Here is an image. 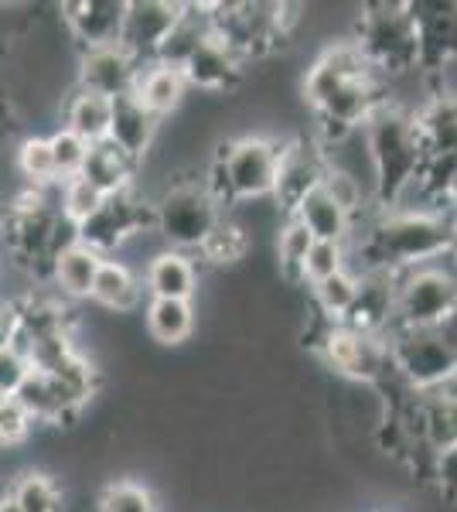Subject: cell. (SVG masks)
<instances>
[{"label": "cell", "instance_id": "1", "mask_svg": "<svg viewBox=\"0 0 457 512\" xmlns=\"http://www.w3.org/2000/svg\"><path fill=\"white\" fill-rule=\"evenodd\" d=\"M362 134L372 158V171H376V202L386 205V209H396L403 202V195L413 185H420L423 164H427L413 110L386 99L362 123Z\"/></svg>", "mask_w": 457, "mask_h": 512}, {"label": "cell", "instance_id": "2", "mask_svg": "<svg viewBox=\"0 0 457 512\" xmlns=\"http://www.w3.org/2000/svg\"><path fill=\"white\" fill-rule=\"evenodd\" d=\"M454 216L440 209H386L369 233L372 267L410 270L451 253Z\"/></svg>", "mask_w": 457, "mask_h": 512}, {"label": "cell", "instance_id": "3", "mask_svg": "<svg viewBox=\"0 0 457 512\" xmlns=\"http://www.w3.org/2000/svg\"><path fill=\"white\" fill-rule=\"evenodd\" d=\"M355 48L382 79L420 69V35L406 0H369L355 24Z\"/></svg>", "mask_w": 457, "mask_h": 512}, {"label": "cell", "instance_id": "4", "mask_svg": "<svg viewBox=\"0 0 457 512\" xmlns=\"http://www.w3.org/2000/svg\"><path fill=\"white\" fill-rule=\"evenodd\" d=\"M287 140H273L260 134H246L236 140H219L215 144V161L209 168L212 178H205L209 192L219 202H256V198L273 195L277 185L280 147Z\"/></svg>", "mask_w": 457, "mask_h": 512}, {"label": "cell", "instance_id": "5", "mask_svg": "<svg viewBox=\"0 0 457 512\" xmlns=\"http://www.w3.org/2000/svg\"><path fill=\"white\" fill-rule=\"evenodd\" d=\"M393 369L413 393H430L457 376V315L437 328H393Z\"/></svg>", "mask_w": 457, "mask_h": 512}, {"label": "cell", "instance_id": "6", "mask_svg": "<svg viewBox=\"0 0 457 512\" xmlns=\"http://www.w3.org/2000/svg\"><path fill=\"white\" fill-rule=\"evenodd\" d=\"M154 233L168 250H202L209 233L222 219V202L205 181H171L154 198Z\"/></svg>", "mask_w": 457, "mask_h": 512}, {"label": "cell", "instance_id": "7", "mask_svg": "<svg viewBox=\"0 0 457 512\" xmlns=\"http://www.w3.org/2000/svg\"><path fill=\"white\" fill-rule=\"evenodd\" d=\"M314 352L324 359V366L352 383L386 386V379L396 376L389 338L379 332H362L345 321H328L318 332Z\"/></svg>", "mask_w": 457, "mask_h": 512}, {"label": "cell", "instance_id": "8", "mask_svg": "<svg viewBox=\"0 0 457 512\" xmlns=\"http://www.w3.org/2000/svg\"><path fill=\"white\" fill-rule=\"evenodd\" d=\"M457 315V274L440 263H423L396 274L393 328H437Z\"/></svg>", "mask_w": 457, "mask_h": 512}, {"label": "cell", "instance_id": "9", "mask_svg": "<svg viewBox=\"0 0 457 512\" xmlns=\"http://www.w3.org/2000/svg\"><path fill=\"white\" fill-rule=\"evenodd\" d=\"M147 229H154V205L144 202L137 188H130V192L120 195H106V202L93 216L76 226V243L106 260Z\"/></svg>", "mask_w": 457, "mask_h": 512}, {"label": "cell", "instance_id": "10", "mask_svg": "<svg viewBox=\"0 0 457 512\" xmlns=\"http://www.w3.org/2000/svg\"><path fill=\"white\" fill-rule=\"evenodd\" d=\"M382 103H386V82H382V76H376V72L338 86L335 93L314 110L321 120L324 140H338V137L352 134V130H359Z\"/></svg>", "mask_w": 457, "mask_h": 512}, {"label": "cell", "instance_id": "11", "mask_svg": "<svg viewBox=\"0 0 457 512\" xmlns=\"http://www.w3.org/2000/svg\"><path fill=\"white\" fill-rule=\"evenodd\" d=\"M181 18L178 0H127L123 11V31H120V48L130 52L140 65L154 62L161 41L168 38L174 21Z\"/></svg>", "mask_w": 457, "mask_h": 512}, {"label": "cell", "instance_id": "12", "mask_svg": "<svg viewBox=\"0 0 457 512\" xmlns=\"http://www.w3.org/2000/svg\"><path fill=\"white\" fill-rule=\"evenodd\" d=\"M137 72L140 62L130 52H123L120 45L89 48V52H79L76 86L103 99H120L134 93Z\"/></svg>", "mask_w": 457, "mask_h": 512}, {"label": "cell", "instance_id": "13", "mask_svg": "<svg viewBox=\"0 0 457 512\" xmlns=\"http://www.w3.org/2000/svg\"><path fill=\"white\" fill-rule=\"evenodd\" d=\"M420 35V69H447L457 62V0H417L410 4Z\"/></svg>", "mask_w": 457, "mask_h": 512}, {"label": "cell", "instance_id": "14", "mask_svg": "<svg viewBox=\"0 0 457 512\" xmlns=\"http://www.w3.org/2000/svg\"><path fill=\"white\" fill-rule=\"evenodd\" d=\"M58 11H62L69 38L79 45V52L120 45L127 0H69Z\"/></svg>", "mask_w": 457, "mask_h": 512}, {"label": "cell", "instance_id": "15", "mask_svg": "<svg viewBox=\"0 0 457 512\" xmlns=\"http://www.w3.org/2000/svg\"><path fill=\"white\" fill-rule=\"evenodd\" d=\"M362 76H372V65L362 59V52L355 48V41H338V45L324 48L321 59L314 62L304 76L307 106L318 110V106L335 93L338 86H345V82H352V79H362Z\"/></svg>", "mask_w": 457, "mask_h": 512}, {"label": "cell", "instance_id": "16", "mask_svg": "<svg viewBox=\"0 0 457 512\" xmlns=\"http://www.w3.org/2000/svg\"><path fill=\"white\" fill-rule=\"evenodd\" d=\"M243 65H246L243 55H236L219 35H212L185 65H181V76H185L188 89H202V93H232L246 76Z\"/></svg>", "mask_w": 457, "mask_h": 512}, {"label": "cell", "instance_id": "17", "mask_svg": "<svg viewBox=\"0 0 457 512\" xmlns=\"http://www.w3.org/2000/svg\"><path fill=\"white\" fill-rule=\"evenodd\" d=\"M324 175V158L321 151L307 147L304 140H287L280 147V164H277V185H273V198L277 205H284L287 216L297 209V202L321 185Z\"/></svg>", "mask_w": 457, "mask_h": 512}, {"label": "cell", "instance_id": "18", "mask_svg": "<svg viewBox=\"0 0 457 512\" xmlns=\"http://www.w3.org/2000/svg\"><path fill=\"white\" fill-rule=\"evenodd\" d=\"M161 134V120L151 117L134 96H120L113 99V113H110V140L113 147H120L127 158H134L137 164H144L147 154L154 151V140Z\"/></svg>", "mask_w": 457, "mask_h": 512}, {"label": "cell", "instance_id": "19", "mask_svg": "<svg viewBox=\"0 0 457 512\" xmlns=\"http://www.w3.org/2000/svg\"><path fill=\"white\" fill-rule=\"evenodd\" d=\"M212 35H215L212 4H181V18L174 21L168 38L161 41L154 62L171 65V69H181V65H185Z\"/></svg>", "mask_w": 457, "mask_h": 512}, {"label": "cell", "instance_id": "20", "mask_svg": "<svg viewBox=\"0 0 457 512\" xmlns=\"http://www.w3.org/2000/svg\"><path fill=\"white\" fill-rule=\"evenodd\" d=\"M144 287L151 297H161V301H191L198 291V267L188 253L181 250H157L147 263L144 274Z\"/></svg>", "mask_w": 457, "mask_h": 512}, {"label": "cell", "instance_id": "21", "mask_svg": "<svg viewBox=\"0 0 457 512\" xmlns=\"http://www.w3.org/2000/svg\"><path fill=\"white\" fill-rule=\"evenodd\" d=\"M130 96H134L151 117L164 120L181 110V103H185V96H188V82L181 76V69H171V65H161V62H147V65H140L134 93Z\"/></svg>", "mask_w": 457, "mask_h": 512}, {"label": "cell", "instance_id": "22", "mask_svg": "<svg viewBox=\"0 0 457 512\" xmlns=\"http://www.w3.org/2000/svg\"><path fill=\"white\" fill-rule=\"evenodd\" d=\"M137 171H140V164L134 158H127L110 140H99V144L89 147L86 164H82L79 175L93 188H99L103 195H120L137 185Z\"/></svg>", "mask_w": 457, "mask_h": 512}, {"label": "cell", "instance_id": "23", "mask_svg": "<svg viewBox=\"0 0 457 512\" xmlns=\"http://www.w3.org/2000/svg\"><path fill=\"white\" fill-rule=\"evenodd\" d=\"M110 113H113V99L86 93L79 86H72L62 99V127L69 134H76L79 140H86L89 147L106 140V134H110Z\"/></svg>", "mask_w": 457, "mask_h": 512}, {"label": "cell", "instance_id": "24", "mask_svg": "<svg viewBox=\"0 0 457 512\" xmlns=\"http://www.w3.org/2000/svg\"><path fill=\"white\" fill-rule=\"evenodd\" d=\"M140 291H144V280L130 270V263L116 260V256H106V260L99 263V274H96L89 301L113 311V315H130L140 304Z\"/></svg>", "mask_w": 457, "mask_h": 512}, {"label": "cell", "instance_id": "25", "mask_svg": "<svg viewBox=\"0 0 457 512\" xmlns=\"http://www.w3.org/2000/svg\"><path fill=\"white\" fill-rule=\"evenodd\" d=\"M290 216L301 222L314 239H324V243H342V246L348 243L352 226H355V219L348 216L345 209H338V205L321 192V185L311 188V192L297 202V209L290 212Z\"/></svg>", "mask_w": 457, "mask_h": 512}, {"label": "cell", "instance_id": "26", "mask_svg": "<svg viewBox=\"0 0 457 512\" xmlns=\"http://www.w3.org/2000/svg\"><path fill=\"white\" fill-rule=\"evenodd\" d=\"M99 263H103V256H96L93 250H86V246L72 243L52 260L48 277H52V284L58 287L62 297H69V301H82V297H86L89 301L96 274H99Z\"/></svg>", "mask_w": 457, "mask_h": 512}, {"label": "cell", "instance_id": "27", "mask_svg": "<svg viewBox=\"0 0 457 512\" xmlns=\"http://www.w3.org/2000/svg\"><path fill=\"white\" fill-rule=\"evenodd\" d=\"M147 321V335L154 338L164 349H174V345H185L191 335H195L198 315L191 301H161V297H151L144 311Z\"/></svg>", "mask_w": 457, "mask_h": 512}, {"label": "cell", "instance_id": "28", "mask_svg": "<svg viewBox=\"0 0 457 512\" xmlns=\"http://www.w3.org/2000/svg\"><path fill=\"white\" fill-rule=\"evenodd\" d=\"M7 495L21 512H62V489L55 485L52 475L35 472V468L11 478Z\"/></svg>", "mask_w": 457, "mask_h": 512}, {"label": "cell", "instance_id": "29", "mask_svg": "<svg viewBox=\"0 0 457 512\" xmlns=\"http://www.w3.org/2000/svg\"><path fill=\"white\" fill-rule=\"evenodd\" d=\"M14 171L24 178V188H52V185H58L48 137H38V134L24 137L18 144V151H14Z\"/></svg>", "mask_w": 457, "mask_h": 512}, {"label": "cell", "instance_id": "30", "mask_svg": "<svg viewBox=\"0 0 457 512\" xmlns=\"http://www.w3.org/2000/svg\"><path fill=\"white\" fill-rule=\"evenodd\" d=\"M359 297V274L355 270H342V274L314 284V304L328 321H345L355 308Z\"/></svg>", "mask_w": 457, "mask_h": 512}, {"label": "cell", "instance_id": "31", "mask_svg": "<svg viewBox=\"0 0 457 512\" xmlns=\"http://www.w3.org/2000/svg\"><path fill=\"white\" fill-rule=\"evenodd\" d=\"M249 233H246V226H239L236 219H226L222 216L219 219V226L212 229L209 239L202 243V253L209 263H219V267H226V263H236V260H243V256L249 253Z\"/></svg>", "mask_w": 457, "mask_h": 512}, {"label": "cell", "instance_id": "32", "mask_svg": "<svg viewBox=\"0 0 457 512\" xmlns=\"http://www.w3.org/2000/svg\"><path fill=\"white\" fill-rule=\"evenodd\" d=\"M103 202H106V195L89 185L82 175L58 181V212H62V219H69L72 226H82Z\"/></svg>", "mask_w": 457, "mask_h": 512}, {"label": "cell", "instance_id": "33", "mask_svg": "<svg viewBox=\"0 0 457 512\" xmlns=\"http://www.w3.org/2000/svg\"><path fill=\"white\" fill-rule=\"evenodd\" d=\"M314 246V236L297 222L294 216H287V222L280 226V236H277V260H280V274L287 280H301V270H304V260H307V250Z\"/></svg>", "mask_w": 457, "mask_h": 512}, {"label": "cell", "instance_id": "34", "mask_svg": "<svg viewBox=\"0 0 457 512\" xmlns=\"http://www.w3.org/2000/svg\"><path fill=\"white\" fill-rule=\"evenodd\" d=\"M99 512H157V502L147 485L120 478L110 482L99 495Z\"/></svg>", "mask_w": 457, "mask_h": 512}, {"label": "cell", "instance_id": "35", "mask_svg": "<svg viewBox=\"0 0 457 512\" xmlns=\"http://www.w3.org/2000/svg\"><path fill=\"white\" fill-rule=\"evenodd\" d=\"M321 192L328 195L338 209H345L352 219L359 216L365 209V202L372 198L362 181H355L352 175H345V171H338V168H328V164H324V175H321Z\"/></svg>", "mask_w": 457, "mask_h": 512}, {"label": "cell", "instance_id": "36", "mask_svg": "<svg viewBox=\"0 0 457 512\" xmlns=\"http://www.w3.org/2000/svg\"><path fill=\"white\" fill-rule=\"evenodd\" d=\"M348 270V250L342 243H324V239H314V246L307 250V260H304V270H301V280L307 284H321V280L342 274Z\"/></svg>", "mask_w": 457, "mask_h": 512}, {"label": "cell", "instance_id": "37", "mask_svg": "<svg viewBox=\"0 0 457 512\" xmlns=\"http://www.w3.org/2000/svg\"><path fill=\"white\" fill-rule=\"evenodd\" d=\"M48 147H52V161H55L58 181L76 178L82 171V164H86V154H89L86 140H79L76 134H69L65 127H58L55 134H48Z\"/></svg>", "mask_w": 457, "mask_h": 512}, {"label": "cell", "instance_id": "38", "mask_svg": "<svg viewBox=\"0 0 457 512\" xmlns=\"http://www.w3.org/2000/svg\"><path fill=\"white\" fill-rule=\"evenodd\" d=\"M28 376H31L28 355H24L14 342L4 345V349H0V400H14Z\"/></svg>", "mask_w": 457, "mask_h": 512}, {"label": "cell", "instance_id": "39", "mask_svg": "<svg viewBox=\"0 0 457 512\" xmlns=\"http://www.w3.org/2000/svg\"><path fill=\"white\" fill-rule=\"evenodd\" d=\"M31 420L24 417V410L14 400H0V451L21 448L31 437Z\"/></svg>", "mask_w": 457, "mask_h": 512}, {"label": "cell", "instance_id": "40", "mask_svg": "<svg viewBox=\"0 0 457 512\" xmlns=\"http://www.w3.org/2000/svg\"><path fill=\"white\" fill-rule=\"evenodd\" d=\"M430 475L437 478L440 492H444L447 499H454V502H457V444H454L451 451L437 454V458H434V468H430Z\"/></svg>", "mask_w": 457, "mask_h": 512}, {"label": "cell", "instance_id": "41", "mask_svg": "<svg viewBox=\"0 0 457 512\" xmlns=\"http://www.w3.org/2000/svg\"><path fill=\"white\" fill-rule=\"evenodd\" d=\"M14 338V301H0V349Z\"/></svg>", "mask_w": 457, "mask_h": 512}, {"label": "cell", "instance_id": "42", "mask_svg": "<svg viewBox=\"0 0 457 512\" xmlns=\"http://www.w3.org/2000/svg\"><path fill=\"white\" fill-rule=\"evenodd\" d=\"M440 198H444V202H451L454 209H457V168L451 171V178H447V185H444V192H440Z\"/></svg>", "mask_w": 457, "mask_h": 512}, {"label": "cell", "instance_id": "43", "mask_svg": "<svg viewBox=\"0 0 457 512\" xmlns=\"http://www.w3.org/2000/svg\"><path fill=\"white\" fill-rule=\"evenodd\" d=\"M4 110H7V96H0V144H4V137L11 134V127H4Z\"/></svg>", "mask_w": 457, "mask_h": 512}, {"label": "cell", "instance_id": "44", "mask_svg": "<svg viewBox=\"0 0 457 512\" xmlns=\"http://www.w3.org/2000/svg\"><path fill=\"white\" fill-rule=\"evenodd\" d=\"M0 512H21L18 506H14V502H11V495H0Z\"/></svg>", "mask_w": 457, "mask_h": 512}, {"label": "cell", "instance_id": "45", "mask_svg": "<svg viewBox=\"0 0 457 512\" xmlns=\"http://www.w3.org/2000/svg\"><path fill=\"white\" fill-rule=\"evenodd\" d=\"M447 256H454V260H457V216H454V243H451V253H447Z\"/></svg>", "mask_w": 457, "mask_h": 512}]
</instances>
